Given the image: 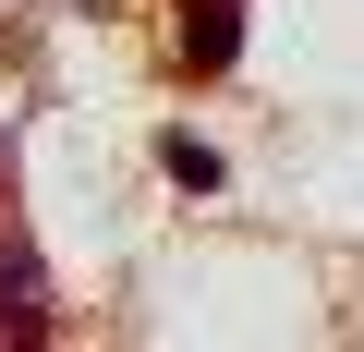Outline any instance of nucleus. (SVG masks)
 I'll use <instances>...</instances> for the list:
<instances>
[{
	"label": "nucleus",
	"instance_id": "f03ea898",
	"mask_svg": "<svg viewBox=\"0 0 364 352\" xmlns=\"http://www.w3.org/2000/svg\"><path fill=\"white\" fill-rule=\"evenodd\" d=\"M231 13H243V0H195V25H182V49H195L207 73H219V61H231V37H243Z\"/></svg>",
	"mask_w": 364,
	"mask_h": 352
},
{
	"label": "nucleus",
	"instance_id": "7ed1b4c3",
	"mask_svg": "<svg viewBox=\"0 0 364 352\" xmlns=\"http://www.w3.org/2000/svg\"><path fill=\"white\" fill-rule=\"evenodd\" d=\"M158 170H170V183H195V195H207V183H219V146H195V134H158Z\"/></svg>",
	"mask_w": 364,
	"mask_h": 352
},
{
	"label": "nucleus",
	"instance_id": "f257e3e1",
	"mask_svg": "<svg viewBox=\"0 0 364 352\" xmlns=\"http://www.w3.org/2000/svg\"><path fill=\"white\" fill-rule=\"evenodd\" d=\"M0 316H13V328H49V279H37V255H25V243L0 255Z\"/></svg>",
	"mask_w": 364,
	"mask_h": 352
}]
</instances>
